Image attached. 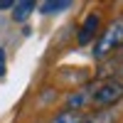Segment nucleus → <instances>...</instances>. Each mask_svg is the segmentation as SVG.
<instances>
[{
  "label": "nucleus",
  "mask_w": 123,
  "mask_h": 123,
  "mask_svg": "<svg viewBox=\"0 0 123 123\" xmlns=\"http://www.w3.org/2000/svg\"><path fill=\"white\" fill-rule=\"evenodd\" d=\"M123 44V20H118V22H113L104 35H101V39L94 44V57L96 59H104L106 54H111L116 47Z\"/></svg>",
  "instance_id": "obj_1"
},
{
  "label": "nucleus",
  "mask_w": 123,
  "mask_h": 123,
  "mask_svg": "<svg viewBox=\"0 0 123 123\" xmlns=\"http://www.w3.org/2000/svg\"><path fill=\"white\" fill-rule=\"evenodd\" d=\"M121 98H123V84L121 81H106V84H101L91 94V101L96 106H113Z\"/></svg>",
  "instance_id": "obj_2"
},
{
  "label": "nucleus",
  "mask_w": 123,
  "mask_h": 123,
  "mask_svg": "<svg viewBox=\"0 0 123 123\" xmlns=\"http://www.w3.org/2000/svg\"><path fill=\"white\" fill-rule=\"evenodd\" d=\"M98 25H101V17L96 15V12H91V15H86V20H84V25H81V30H79V44H89L91 39L96 37V30H98Z\"/></svg>",
  "instance_id": "obj_3"
},
{
  "label": "nucleus",
  "mask_w": 123,
  "mask_h": 123,
  "mask_svg": "<svg viewBox=\"0 0 123 123\" xmlns=\"http://www.w3.org/2000/svg\"><path fill=\"white\" fill-rule=\"evenodd\" d=\"M37 7V3H32V0H22V3H15L12 5V20L15 22H25V20L32 15V10Z\"/></svg>",
  "instance_id": "obj_4"
},
{
  "label": "nucleus",
  "mask_w": 123,
  "mask_h": 123,
  "mask_svg": "<svg viewBox=\"0 0 123 123\" xmlns=\"http://www.w3.org/2000/svg\"><path fill=\"white\" fill-rule=\"evenodd\" d=\"M71 7L69 0H49V3H42V7H39V12L42 15H54V12H62V10Z\"/></svg>",
  "instance_id": "obj_5"
},
{
  "label": "nucleus",
  "mask_w": 123,
  "mask_h": 123,
  "mask_svg": "<svg viewBox=\"0 0 123 123\" xmlns=\"http://www.w3.org/2000/svg\"><path fill=\"white\" fill-rule=\"evenodd\" d=\"M52 123H84V118H81L76 111H62L59 116H54Z\"/></svg>",
  "instance_id": "obj_6"
},
{
  "label": "nucleus",
  "mask_w": 123,
  "mask_h": 123,
  "mask_svg": "<svg viewBox=\"0 0 123 123\" xmlns=\"http://www.w3.org/2000/svg\"><path fill=\"white\" fill-rule=\"evenodd\" d=\"M5 74H7V54H5V49L0 47V79Z\"/></svg>",
  "instance_id": "obj_7"
},
{
  "label": "nucleus",
  "mask_w": 123,
  "mask_h": 123,
  "mask_svg": "<svg viewBox=\"0 0 123 123\" xmlns=\"http://www.w3.org/2000/svg\"><path fill=\"white\" fill-rule=\"evenodd\" d=\"M15 3L12 0H0V10H7V7H12Z\"/></svg>",
  "instance_id": "obj_8"
}]
</instances>
